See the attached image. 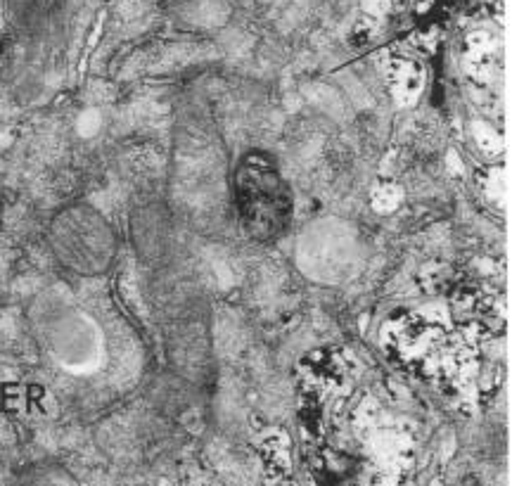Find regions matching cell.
<instances>
[{"mask_svg":"<svg viewBox=\"0 0 512 486\" xmlns=\"http://www.w3.org/2000/svg\"><path fill=\"white\" fill-rule=\"evenodd\" d=\"M233 202L240 226L256 242L280 240L292 226L294 193L264 150H249L235 164Z\"/></svg>","mask_w":512,"mask_h":486,"instance_id":"cell-1","label":"cell"},{"mask_svg":"<svg viewBox=\"0 0 512 486\" xmlns=\"http://www.w3.org/2000/svg\"><path fill=\"white\" fill-rule=\"evenodd\" d=\"M48 247L62 268L81 278L105 276L119 254L112 223L86 202L57 211L48 223Z\"/></svg>","mask_w":512,"mask_h":486,"instance_id":"cell-2","label":"cell"},{"mask_svg":"<svg viewBox=\"0 0 512 486\" xmlns=\"http://www.w3.org/2000/svg\"><path fill=\"white\" fill-rule=\"evenodd\" d=\"M19 486H79L60 465H36L19 477Z\"/></svg>","mask_w":512,"mask_h":486,"instance_id":"cell-3","label":"cell"}]
</instances>
